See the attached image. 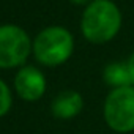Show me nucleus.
Segmentation results:
<instances>
[{"label":"nucleus","instance_id":"1a4fd4ad","mask_svg":"<svg viewBox=\"0 0 134 134\" xmlns=\"http://www.w3.org/2000/svg\"><path fill=\"white\" fill-rule=\"evenodd\" d=\"M128 70H129V74H131V81H132V85H134V52L129 55L128 58Z\"/></svg>","mask_w":134,"mask_h":134},{"label":"nucleus","instance_id":"7ed1b4c3","mask_svg":"<svg viewBox=\"0 0 134 134\" xmlns=\"http://www.w3.org/2000/svg\"><path fill=\"white\" fill-rule=\"evenodd\" d=\"M104 120L120 134L134 131V85L114 88L104 101Z\"/></svg>","mask_w":134,"mask_h":134},{"label":"nucleus","instance_id":"9d476101","mask_svg":"<svg viewBox=\"0 0 134 134\" xmlns=\"http://www.w3.org/2000/svg\"><path fill=\"white\" fill-rule=\"evenodd\" d=\"M70 2H73V3H76V5H85V3H92L93 0H70Z\"/></svg>","mask_w":134,"mask_h":134},{"label":"nucleus","instance_id":"6e6552de","mask_svg":"<svg viewBox=\"0 0 134 134\" xmlns=\"http://www.w3.org/2000/svg\"><path fill=\"white\" fill-rule=\"evenodd\" d=\"M11 107V93L3 81H0V117H3Z\"/></svg>","mask_w":134,"mask_h":134},{"label":"nucleus","instance_id":"f03ea898","mask_svg":"<svg viewBox=\"0 0 134 134\" xmlns=\"http://www.w3.org/2000/svg\"><path fill=\"white\" fill-rule=\"evenodd\" d=\"M74 49L73 35L63 27H47L33 43V52L38 62L47 66H57L68 60Z\"/></svg>","mask_w":134,"mask_h":134},{"label":"nucleus","instance_id":"423d86ee","mask_svg":"<svg viewBox=\"0 0 134 134\" xmlns=\"http://www.w3.org/2000/svg\"><path fill=\"white\" fill-rule=\"evenodd\" d=\"M82 107H84V99L81 93L74 90H65L58 93L52 101V114L62 120L74 118L76 115L81 114Z\"/></svg>","mask_w":134,"mask_h":134},{"label":"nucleus","instance_id":"20e7f679","mask_svg":"<svg viewBox=\"0 0 134 134\" xmlns=\"http://www.w3.org/2000/svg\"><path fill=\"white\" fill-rule=\"evenodd\" d=\"M30 54V38L16 25L0 27V68H14Z\"/></svg>","mask_w":134,"mask_h":134},{"label":"nucleus","instance_id":"0eeeda50","mask_svg":"<svg viewBox=\"0 0 134 134\" xmlns=\"http://www.w3.org/2000/svg\"><path fill=\"white\" fill-rule=\"evenodd\" d=\"M104 82L114 88H123V87H131V74L128 70V63L126 62H112L109 63L104 71H103Z\"/></svg>","mask_w":134,"mask_h":134},{"label":"nucleus","instance_id":"f257e3e1","mask_svg":"<svg viewBox=\"0 0 134 134\" xmlns=\"http://www.w3.org/2000/svg\"><path fill=\"white\" fill-rule=\"evenodd\" d=\"M121 27V13L112 0H93L81 21L84 36L93 44H104L115 38Z\"/></svg>","mask_w":134,"mask_h":134},{"label":"nucleus","instance_id":"39448f33","mask_svg":"<svg viewBox=\"0 0 134 134\" xmlns=\"http://www.w3.org/2000/svg\"><path fill=\"white\" fill-rule=\"evenodd\" d=\"M14 87L18 95L25 101H36L44 95L46 90V79L43 73L33 66L22 68L14 79Z\"/></svg>","mask_w":134,"mask_h":134}]
</instances>
